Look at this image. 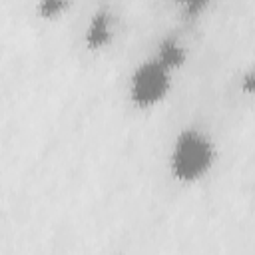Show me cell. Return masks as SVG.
<instances>
[{
    "label": "cell",
    "mask_w": 255,
    "mask_h": 255,
    "mask_svg": "<svg viewBox=\"0 0 255 255\" xmlns=\"http://www.w3.org/2000/svg\"><path fill=\"white\" fill-rule=\"evenodd\" d=\"M213 163L211 141L197 129H183L173 139L171 147V173L179 181H195L203 177Z\"/></svg>",
    "instance_id": "1"
},
{
    "label": "cell",
    "mask_w": 255,
    "mask_h": 255,
    "mask_svg": "<svg viewBox=\"0 0 255 255\" xmlns=\"http://www.w3.org/2000/svg\"><path fill=\"white\" fill-rule=\"evenodd\" d=\"M169 90V68H165L157 58L141 62L129 78V98L139 108H149L157 104Z\"/></svg>",
    "instance_id": "2"
},
{
    "label": "cell",
    "mask_w": 255,
    "mask_h": 255,
    "mask_svg": "<svg viewBox=\"0 0 255 255\" xmlns=\"http://www.w3.org/2000/svg\"><path fill=\"white\" fill-rule=\"evenodd\" d=\"M110 38V24H108V16L106 14H94L92 24L88 28V44L90 48H100L108 42Z\"/></svg>",
    "instance_id": "3"
},
{
    "label": "cell",
    "mask_w": 255,
    "mask_h": 255,
    "mask_svg": "<svg viewBox=\"0 0 255 255\" xmlns=\"http://www.w3.org/2000/svg\"><path fill=\"white\" fill-rule=\"evenodd\" d=\"M157 60H159L165 68L173 70V68L181 66V62L185 60V54H183V50H181V46H179L177 42L167 40V42H163V44H161L159 54H157Z\"/></svg>",
    "instance_id": "4"
},
{
    "label": "cell",
    "mask_w": 255,
    "mask_h": 255,
    "mask_svg": "<svg viewBox=\"0 0 255 255\" xmlns=\"http://www.w3.org/2000/svg\"><path fill=\"white\" fill-rule=\"evenodd\" d=\"M66 8V0H40V14L44 18H54Z\"/></svg>",
    "instance_id": "5"
},
{
    "label": "cell",
    "mask_w": 255,
    "mask_h": 255,
    "mask_svg": "<svg viewBox=\"0 0 255 255\" xmlns=\"http://www.w3.org/2000/svg\"><path fill=\"white\" fill-rule=\"evenodd\" d=\"M181 6H185L189 12H197V10H201L209 0H177Z\"/></svg>",
    "instance_id": "6"
}]
</instances>
